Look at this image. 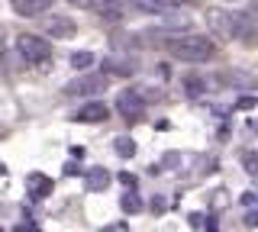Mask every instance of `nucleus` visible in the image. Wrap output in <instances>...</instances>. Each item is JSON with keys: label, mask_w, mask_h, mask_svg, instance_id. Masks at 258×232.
Listing matches in <instances>:
<instances>
[{"label": "nucleus", "mask_w": 258, "mask_h": 232, "mask_svg": "<svg viewBox=\"0 0 258 232\" xmlns=\"http://www.w3.org/2000/svg\"><path fill=\"white\" fill-rule=\"evenodd\" d=\"M245 226H252V229L258 226V213H248V216H245Z\"/></svg>", "instance_id": "nucleus-22"}, {"label": "nucleus", "mask_w": 258, "mask_h": 232, "mask_svg": "<svg viewBox=\"0 0 258 232\" xmlns=\"http://www.w3.org/2000/svg\"><path fill=\"white\" fill-rule=\"evenodd\" d=\"M161 26L165 29H187L190 26V17H184V13H161Z\"/></svg>", "instance_id": "nucleus-13"}, {"label": "nucleus", "mask_w": 258, "mask_h": 232, "mask_svg": "<svg viewBox=\"0 0 258 232\" xmlns=\"http://www.w3.org/2000/svg\"><path fill=\"white\" fill-rule=\"evenodd\" d=\"M113 151H116L119 158H133L136 155V142L129 139V135H119V139H113Z\"/></svg>", "instance_id": "nucleus-14"}, {"label": "nucleus", "mask_w": 258, "mask_h": 232, "mask_svg": "<svg viewBox=\"0 0 258 232\" xmlns=\"http://www.w3.org/2000/svg\"><path fill=\"white\" fill-rule=\"evenodd\" d=\"M110 116V107L103 100H94V103H87V107H81L71 119H78V123H100V119H107Z\"/></svg>", "instance_id": "nucleus-6"}, {"label": "nucleus", "mask_w": 258, "mask_h": 232, "mask_svg": "<svg viewBox=\"0 0 258 232\" xmlns=\"http://www.w3.org/2000/svg\"><path fill=\"white\" fill-rule=\"evenodd\" d=\"M107 87H110V74H81L64 84V94L68 97H94V94L107 91Z\"/></svg>", "instance_id": "nucleus-3"}, {"label": "nucleus", "mask_w": 258, "mask_h": 232, "mask_svg": "<svg viewBox=\"0 0 258 232\" xmlns=\"http://www.w3.org/2000/svg\"><path fill=\"white\" fill-rule=\"evenodd\" d=\"M13 232H36V229H32V226H29V222H23V226H16Z\"/></svg>", "instance_id": "nucleus-23"}, {"label": "nucleus", "mask_w": 258, "mask_h": 232, "mask_svg": "<svg viewBox=\"0 0 258 232\" xmlns=\"http://www.w3.org/2000/svg\"><path fill=\"white\" fill-rule=\"evenodd\" d=\"M116 113L119 116H126V119H142L145 113V100H142V94H136V91H123L116 97Z\"/></svg>", "instance_id": "nucleus-4"}, {"label": "nucleus", "mask_w": 258, "mask_h": 232, "mask_svg": "<svg viewBox=\"0 0 258 232\" xmlns=\"http://www.w3.org/2000/svg\"><path fill=\"white\" fill-rule=\"evenodd\" d=\"M242 168L248 174H258V151H242Z\"/></svg>", "instance_id": "nucleus-18"}, {"label": "nucleus", "mask_w": 258, "mask_h": 232, "mask_svg": "<svg viewBox=\"0 0 258 232\" xmlns=\"http://www.w3.org/2000/svg\"><path fill=\"white\" fill-rule=\"evenodd\" d=\"M165 45H168V52H171L174 58H181V61H207V58L216 55L213 39L197 36V33H184V36L174 33V36L165 39Z\"/></svg>", "instance_id": "nucleus-1"}, {"label": "nucleus", "mask_w": 258, "mask_h": 232, "mask_svg": "<svg viewBox=\"0 0 258 232\" xmlns=\"http://www.w3.org/2000/svg\"><path fill=\"white\" fill-rule=\"evenodd\" d=\"M119 184H123L126 190H136V174H129V171H119Z\"/></svg>", "instance_id": "nucleus-19"}, {"label": "nucleus", "mask_w": 258, "mask_h": 232, "mask_svg": "<svg viewBox=\"0 0 258 232\" xmlns=\"http://www.w3.org/2000/svg\"><path fill=\"white\" fill-rule=\"evenodd\" d=\"M75 20H68V17H58V13H52V17H45L42 20V33L45 36H52V39H71L75 36Z\"/></svg>", "instance_id": "nucleus-5"}, {"label": "nucleus", "mask_w": 258, "mask_h": 232, "mask_svg": "<svg viewBox=\"0 0 258 232\" xmlns=\"http://www.w3.org/2000/svg\"><path fill=\"white\" fill-rule=\"evenodd\" d=\"M52 178H45V174H39V171H32L29 178H26V190H29V197L32 200H45L48 194H52Z\"/></svg>", "instance_id": "nucleus-7"}, {"label": "nucleus", "mask_w": 258, "mask_h": 232, "mask_svg": "<svg viewBox=\"0 0 258 232\" xmlns=\"http://www.w3.org/2000/svg\"><path fill=\"white\" fill-rule=\"evenodd\" d=\"M87 190L91 194H100V190H107V184H110V174H107V168H91L87 171Z\"/></svg>", "instance_id": "nucleus-11"}, {"label": "nucleus", "mask_w": 258, "mask_h": 232, "mask_svg": "<svg viewBox=\"0 0 258 232\" xmlns=\"http://www.w3.org/2000/svg\"><path fill=\"white\" fill-rule=\"evenodd\" d=\"M52 4L55 0H13V10L20 13V17H39V13H45Z\"/></svg>", "instance_id": "nucleus-9"}, {"label": "nucleus", "mask_w": 258, "mask_h": 232, "mask_svg": "<svg viewBox=\"0 0 258 232\" xmlns=\"http://www.w3.org/2000/svg\"><path fill=\"white\" fill-rule=\"evenodd\" d=\"M68 4H71V7H78V10H91L94 0H68Z\"/></svg>", "instance_id": "nucleus-21"}, {"label": "nucleus", "mask_w": 258, "mask_h": 232, "mask_svg": "<svg viewBox=\"0 0 258 232\" xmlns=\"http://www.w3.org/2000/svg\"><path fill=\"white\" fill-rule=\"evenodd\" d=\"M0 58H4V39H0Z\"/></svg>", "instance_id": "nucleus-24"}, {"label": "nucleus", "mask_w": 258, "mask_h": 232, "mask_svg": "<svg viewBox=\"0 0 258 232\" xmlns=\"http://www.w3.org/2000/svg\"><path fill=\"white\" fill-rule=\"evenodd\" d=\"M103 74H116V78H133L136 65L126 58H103Z\"/></svg>", "instance_id": "nucleus-10"}, {"label": "nucleus", "mask_w": 258, "mask_h": 232, "mask_svg": "<svg viewBox=\"0 0 258 232\" xmlns=\"http://www.w3.org/2000/svg\"><path fill=\"white\" fill-rule=\"evenodd\" d=\"M97 17L103 23H119L123 20V0H94Z\"/></svg>", "instance_id": "nucleus-8"}, {"label": "nucleus", "mask_w": 258, "mask_h": 232, "mask_svg": "<svg viewBox=\"0 0 258 232\" xmlns=\"http://www.w3.org/2000/svg\"><path fill=\"white\" fill-rule=\"evenodd\" d=\"M129 4L139 7L142 13H165V10H171L174 0H129Z\"/></svg>", "instance_id": "nucleus-12"}, {"label": "nucleus", "mask_w": 258, "mask_h": 232, "mask_svg": "<svg viewBox=\"0 0 258 232\" xmlns=\"http://www.w3.org/2000/svg\"><path fill=\"white\" fill-rule=\"evenodd\" d=\"M255 103H258L255 97H239V100H236V110H252Z\"/></svg>", "instance_id": "nucleus-20"}, {"label": "nucleus", "mask_w": 258, "mask_h": 232, "mask_svg": "<svg viewBox=\"0 0 258 232\" xmlns=\"http://www.w3.org/2000/svg\"><path fill=\"white\" fill-rule=\"evenodd\" d=\"M91 65H94V52H75V55H71V68L84 71V68H91Z\"/></svg>", "instance_id": "nucleus-15"}, {"label": "nucleus", "mask_w": 258, "mask_h": 232, "mask_svg": "<svg viewBox=\"0 0 258 232\" xmlns=\"http://www.w3.org/2000/svg\"><path fill=\"white\" fill-rule=\"evenodd\" d=\"M184 91H187V97H200V94L207 91V84L200 81V78H187V81H184Z\"/></svg>", "instance_id": "nucleus-17"}, {"label": "nucleus", "mask_w": 258, "mask_h": 232, "mask_svg": "<svg viewBox=\"0 0 258 232\" xmlns=\"http://www.w3.org/2000/svg\"><path fill=\"white\" fill-rule=\"evenodd\" d=\"M16 49H20V55L26 58V65H39V61H48L52 58V42L36 33H23L20 39H16Z\"/></svg>", "instance_id": "nucleus-2"}, {"label": "nucleus", "mask_w": 258, "mask_h": 232, "mask_svg": "<svg viewBox=\"0 0 258 232\" xmlns=\"http://www.w3.org/2000/svg\"><path fill=\"white\" fill-rule=\"evenodd\" d=\"M119 206H123L126 213H139V210H142V200L136 197V194H129V190H126V194H123V200H119Z\"/></svg>", "instance_id": "nucleus-16"}, {"label": "nucleus", "mask_w": 258, "mask_h": 232, "mask_svg": "<svg viewBox=\"0 0 258 232\" xmlns=\"http://www.w3.org/2000/svg\"><path fill=\"white\" fill-rule=\"evenodd\" d=\"M255 13H258V7H255Z\"/></svg>", "instance_id": "nucleus-25"}, {"label": "nucleus", "mask_w": 258, "mask_h": 232, "mask_svg": "<svg viewBox=\"0 0 258 232\" xmlns=\"http://www.w3.org/2000/svg\"><path fill=\"white\" fill-rule=\"evenodd\" d=\"M0 232H4V229H0Z\"/></svg>", "instance_id": "nucleus-26"}]
</instances>
